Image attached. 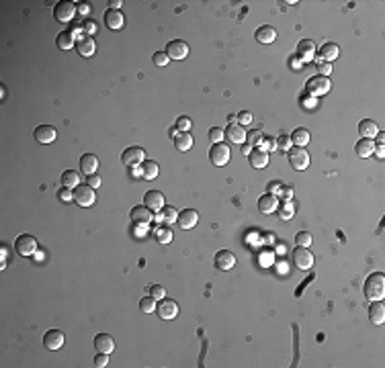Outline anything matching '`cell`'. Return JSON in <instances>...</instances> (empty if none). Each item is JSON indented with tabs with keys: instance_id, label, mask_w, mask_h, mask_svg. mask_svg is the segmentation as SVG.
<instances>
[{
	"instance_id": "cell-1",
	"label": "cell",
	"mask_w": 385,
	"mask_h": 368,
	"mask_svg": "<svg viewBox=\"0 0 385 368\" xmlns=\"http://www.w3.org/2000/svg\"><path fill=\"white\" fill-rule=\"evenodd\" d=\"M365 299L369 301H381L385 297V274L383 272H373L363 285Z\"/></svg>"
},
{
	"instance_id": "cell-2",
	"label": "cell",
	"mask_w": 385,
	"mask_h": 368,
	"mask_svg": "<svg viewBox=\"0 0 385 368\" xmlns=\"http://www.w3.org/2000/svg\"><path fill=\"white\" fill-rule=\"evenodd\" d=\"M74 192V203L80 205V207H92L96 203V194H94V188L88 186V184H78L76 188H72Z\"/></svg>"
},
{
	"instance_id": "cell-3",
	"label": "cell",
	"mask_w": 385,
	"mask_h": 368,
	"mask_svg": "<svg viewBox=\"0 0 385 368\" xmlns=\"http://www.w3.org/2000/svg\"><path fill=\"white\" fill-rule=\"evenodd\" d=\"M15 250H17L19 256L29 258V256H33L35 250H37V239H35L33 235H29V233H23V235H19V237L15 239Z\"/></svg>"
},
{
	"instance_id": "cell-4",
	"label": "cell",
	"mask_w": 385,
	"mask_h": 368,
	"mask_svg": "<svg viewBox=\"0 0 385 368\" xmlns=\"http://www.w3.org/2000/svg\"><path fill=\"white\" fill-rule=\"evenodd\" d=\"M74 15H76V3H72V0H62L54 9V19L58 23H70Z\"/></svg>"
},
{
	"instance_id": "cell-5",
	"label": "cell",
	"mask_w": 385,
	"mask_h": 368,
	"mask_svg": "<svg viewBox=\"0 0 385 368\" xmlns=\"http://www.w3.org/2000/svg\"><path fill=\"white\" fill-rule=\"evenodd\" d=\"M291 260L299 270H310L314 266V254L307 248H301V245H297L291 252Z\"/></svg>"
},
{
	"instance_id": "cell-6",
	"label": "cell",
	"mask_w": 385,
	"mask_h": 368,
	"mask_svg": "<svg viewBox=\"0 0 385 368\" xmlns=\"http://www.w3.org/2000/svg\"><path fill=\"white\" fill-rule=\"evenodd\" d=\"M289 152V164H291V168H295V170H305L307 166H310V154L303 150V148H289L287 150Z\"/></svg>"
},
{
	"instance_id": "cell-7",
	"label": "cell",
	"mask_w": 385,
	"mask_h": 368,
	"mask_svg": "<svg viewBox=\"0 0 385 368\" xmlns=\"http://www.w3.org/2000/svg\"><path fill=\"white\" fill-rule=\"evenodd\" d=\"M144 160H146L144 148L134 146V148H125V150L121 152V162H123L125 166H140Z\"/></svg>"
},
{
	"instance_id": "cell-8",
	"label": "cell",
	"mask_w": 385,
	"mask_h": 368,
	"mask_svg": "<svg viewBox=\"0 0 385 368\" xmlns=\"http://www.w3.org/2000/svg\"><path fill=\"white\" fill-rule=\"evenodd\" d=\"M209 160L215 166H225L229 162V148L221 141V144H213L209 150Z\"/></svg>"
},
{
	"instance_id": "cell-9",
	"label": "cell",
	"mask_w": 385,
	"mask_h": 368,
	"mask_svg": "<svg viewBox=\"0 0 385 368\" xmlns=\"http://www.w3.org/2000/svg\"><path fill=\"white\" fill-rule=\"evenodd\" d=\"M330 80L326 78V76H314V78H310L307 80V92L312 94V96H322V94H326L328 90H330Z\"/></svg>"
},
{
	"instance_id": "cell-10",
	"label": "cell",
	"mask_w": 385,
	"mask_h": 368,
	"mask_svg": "<svg viewBox=\"0 0 385 368\" xmlns=\"http://www.w3.org/2000/svg\"><path fill=\"white\" fill-rule=\"evenodd\" d=\"M156 313H158V317L160 319H174L176 315H178V305H176V301H172V299H160V303L156 305Z\"/></svg>"
},
{
	"instance_id": "cell-11",
	"label": "cell",
	"mask_w": 385,
	"mask_h": 368,
	"mask_svg": "<svg viewBox=\"0 0 385 368\" xmlns=\"http://www.w3.org/2000/svg\"><path fill=\"white\" fill-rule=\"evenodd\" d=\"M164 51H166V55L170 60H185L189 55V45L185 41H181V39H174V41H168Z\"/></svg>"
},
{
	"instance_id": "cell-12",
	"label": "cell",
	"mask_w": 385,
	"mask_h": 368,
	"mask_svg": "<svg viewBox=\"0 0 385 368\" xmlns=\"http://www.w3.org/2000/svg\"><path fill=\"white\" fill-rule=\"evenodd\" d=\"M248 162H250L252 168L263 170V168H267V164H269V152H265L263 148H252L250 154H248Z\"/></svg>"
},
{
	"instance_id": "cell-13",
	"label": "cell",
	"mask_w": 385,
	"mask_h": 368,
	"mask_svg": "<svg viewBox=\"0 0 385 368\" xmlns=\"http://www.w3.org/2000/svg\"><path fill=\"white\" fill-rule=\"evenodd\" d=\"M76 51L82 55V58H92L96 53V43L90 35H80L78 41H76Z\"/></svg>"
},
{
	"instance_id": "cell-14",
	"label": "cell",
	"mask_w": 385,
	"mask_h": 368,
	"mask_svg": "<svg viewBox=\"0 0 385 368\" xmlns=\"http://www.w3.org/2000/svg\"><path fill=\"white\" fill-rule=\"evenodd\" d=\"M213 264H215L217 270H232L236 266V256L227 250H219L213 258Z\"/></svg>"
},
{
	"instance_id": "cell-15",
	"label": "cell",
	"mask_w": 385,
	"mask_h": 368,
	"mask_svg": "<svg viewBox=\"0 0 385 368\" xmlns=\"http://www.w3.org/2000/svg\"><path fill=\"white\" fill-rule=\"evenodd\" d=\"M316 58V43L312 39H301L297 45V60L299 62H312Z\"/></svg>"
},
{
	"instance_id": "cell-16",
	"label": "cell",
	"mask_w": 385,
	"mask_h": 368,
	"mask_svg": "<svg viewBox=\"0 0 385 368\" xmlns=\"http://www.w3.org/2000/svg\"><path fill=\"white\" fill-rule=\"evenodd\" d=\"M152 219H154L152 209H148L146 205H138V207L132 209V221H134L136 225H144V227H146Z\"/></svg>"
},
{
	"instance_id": "cell-17",
	"label": "cell",
	"mask_w": 385,
	"mask_h": 368,
	"mask_svg": "<svg viewBox=\"0 0 385 368\" xmlns=\"http://www.w3.org/2000/svg\"><path fill=\"white\" fill-rule=\"evenodd\" d=\"M197 221H199V213H197L195 209H185V211H181L178 217H176V223H178V227H183V229H193V227L197 225Z\"/></svg>"
},
{
	"instance_id": "cell-18",
	"label": "cell",
	"mask_w": 385,
	"mask_h": 368,
	"mask_svg": "<svg viewBox=\"0 0 385 368\" xmlns=\"http://www.w3.org/2000/svg\"><path fill=\"white\" fill-rule=\"evenodd\" d=\"M43 346L47 350H60L64 346V333L60 329H49L43 335Z\"/></svg>"
},
{
	"instance_id": "cell-19",
	"label": "cell",
	"mask_w": 385,
	"mask_h": 368,
	"mask_svg": "<svg viewBox=\"0 0 385 368\" xmlns=\"http://www.w3.org/2000/svg\"><path fill=\"white\" fill-rule=\"evenodd\" d=\"M225 137L232 141V144H246V131L242 125H238V123H229V125L225 127Z\"/></svg>"
},
{
	"instance_id": "cell-20",
	"label": "cell",
	"mask_w": 385,
	"mask_h": 368,
	"mask_svg": "<svg viewBox=\"0 0 385 368\" xmlns=\"http://www.w3.org/2000/svg\"><path fill=\"white\" fill-rule=\"evenodd\" d=\"M33 135H35V139H37L39 144H54L56 137H58V131H56V127H52V125H39Z\"/></svg>"
},
{
	"instance_id": "cell-21",
	"label": "cell",
	"mask_w": 385,
	"mask_h": 368,
	"mask_svg": "<svg viewBox=\"0 0 385 368\" xmlns=\"http://www.w3.org/2000/svg\"><path fill=\"white\" fill-rule=\"evenodd\" d=\"M144 205L152 211H160L164 207V194L160 190H148L144 194Z\"/></svg>"
},
{
	"instance_id": "cell-22",
	"label": "cell",
	"mask_w": 385,
	"mask_h": 368,
	"mask_svg": "<svg viewBox=\"0 0 385 368\" xmlns=\"http://www.w3.org/2000/svg\"><path fill=\"white\" fill-rule=\"evenodd\" d=\"M279 209V199L275 196V194H265V196H261L259 199V211L261 213H265V215H271V213H275Z\"/></svg>"
},
{
	"instance_id": "cell-23",
	"label": "cell",
	"mask_w": 385,
	"mask_h": 368,
	"mask_svg": "<svg viewBox=\"0 0 385 368\" xmlns=\"http://www.w3.org/2000/svg\"><path fill=\"white\" fill-rule=\"evenodd\" d=\"M176 217H178L176 209H174V207H168V205H164V207H162L160 211H156V215H154V219H156L160 225L174 223V221H176Z\"/></svg>"
},
{
	"instance_id": "cell-24",
	"label": "cell",
	"mask_w": 385,
	"mask_h": 368,
	"mask_svg": "<svg viewBox=\"0 0 385 368\" xmlns=\"http://www.w3.org/2000/svg\"><path fill=\"white\" fill-rule=\"evenodd\" d=\"M369 319L373 325H381L385 321V307L381 301H371V307H369Z\"/></svg>"
},
{
	"instance_id": "cell-25",
	"label": "cell",
	"mask_w": 385,
	"mask_h": 368,
	"mask_svg": "<svg viewBox=\"0 0 385 368\" xmlns=\"http://www.w3.org/2000/svg\"><path fill=\"white\" fill-rule=\"evenodd\" d=\"M94 348L98 352H105V354H111L115 350V339L109 335V333H96L94 335Z\"/></svg>"
},
{
	"instance_id": "cell-26",
	"label": "cell",
	"mask_w": 385,
	"mask_h": 368,
	"mask_svg": "<svg viewBox=\"0 0 385 368\" xmlns=\"http://www.w3.org/2000/svg\"><path fill=\"white\" fill-rule=\"evenodd\" d=\"M254 37H256L259 43H273L277 39V31L271 25H263V27H259L254 31Z\"/></svg>"
},
{
	"instance_id": "cell-27",
	"label": "cell",
	"mask_w": 385,
	"mask_h": 368,
	"mask_svg": "<svg viewBox=\"0 0 385 368\" xmlns=\"http://www.w3.org/2000/svg\"><path fill=\"white\" fill-rule=\"evenodd\" d=\"M96 168H98V158H96L94 154H84V156L80 158V170H82L86 176L96 174Z\"/></svg>"
},
{
	"instance_id": "cell-28",
	"label": "cell",
	"mask_w": 385,
	"mask_h": 368,
	"mask_svg": "<svg viewBox=\"0 0 385 368\" xmlns=\"http://www.w3.org/2000/svg\"><path fill=\"white\" fill-rule=\"evenodd\" d=\"M123 23H125V19H123V13H121V11L109 9V11L105 13V25H107L109 29H121Z\"/></svg>"
},
{
	"instance_id": "cell-29",
	"label": "cell",
	"mask_w": 385,
	"mask_h": 368,
	"mask_svg": "<svg viewBox=\"0 0 385 368\" xmlns=\"http://www.w3.org/2000/svg\"><path fill=\"white\" fill-rule=\"evenodd\" d=\"M340 55V47L336 45V43H332V41H328V43H324L322 47H320V60L322 62H332V60H336Z\"/></svg>"
},
{
	"instance_id": "cell-30",
	"label": "cell",
	"mask_w": 385,
	"mask_h": 368,
	"mask_svg": "<svg viewBox=\"0 0 385 368\" xmlns=\"http://www.w3.org/2000/svg\"><path fill=\"white\" fill-rule=\"evenodd\" d=\"M358 133H361L363 137H367V139H373V137L379 133L377 123H375L373 119H363V121L358 123Z\"/></svg>"
},
{
	"instance_id": "cell-31",
	"label": "cell",
	"mask_w": 385,
	"mask_h": 368,
	"mask_svg": "<svg viewBox=\"0 0 385 368\" xmlns=\"http://www.w3.org/2000/svg\"><path fill=\"white\" fill-rule=\"evenodd\" d=\"M174 146L178 152H189L193 148V135L189 131H178L174 135Z\"/></svg>"
},
{
	"instance_id": "cell-32",
	"label": "cell",
	"mask_w": 385,
	"mask_h": 368,
	"mask_svg": "<svg viewBox=\"0 0 385 368\" xmlns=\"http://www.w3.org/2000/svg\"><path fill=\"white\" fill-rule=\"evenodd\" d=\"M354 150H356V156H358V158H371L373 152H375V144H373V139L363 137V139L356 141Z\"/></svg>"
},
{
	"instance_id": "cell-33",
	"label": "cell",
	"mask_w": 385,
	"mask_h": 368,
	"mask_svg": "<svg viewBox=\"0 0 385 368\" xmlns=\"http://www.w3.org/2000/svg\"><path fill=\"white\" fill-rule=\"evenodd\" d=\"M140 166H142L140 174H142V178H144V180H154V178L158 176V172H160L158 164H156V162H152V160H144Z\"/></svg>"
},
{
	"instance_id": "cell-34",
	"label": "cell",
	"mask_w": 385,
	"mask_h": 368,
	"mask_svg": "<svg viewBox=\"0 0 385 368\" xmlns=\"http://www.w3.org/2000/svg\"><path fill=\"white\" fill-rule=\"evenodd\" d=\"M154 239L158 241V243H162V245H166V243H170L172 241V231L166 227V225H158V227H154Z\"/></svg>"
},
{
	"instance_id": "cell-35",
	"label": "cell",
	"mask_w": 385,
	"mask_h": 368,
	"mask_svg": "<svg viewBox=\"0 0 385 368\" xmlns=\"http://www.w3.org/2000/svg\"><path fill=\"white\" fill-rule=\"evenodd\" d=\"M56 45H58L60 49H72V47H76L74 35H72L70 31H64V33H60V35L56 37Z\"/></svg>"
},
{
	"instance_id": "cell-36",
	"label": "cell",
	"mask_w": 385,
	"mask_h": 368,
	"mask_svg": "<svg viewBox=\"0 0 385 368\" xmlns=\"http://www.w3.org/2000/svg\"><path fill=\"white\" fill-rule=\"evenodd\" d=\"M291 141H293L297 148L307 146V144H310V131H307V129H303V127L295 129V131L291 133Z\"/></svg>"
},
{
	"instance_id": "cell-37",
	"label": "cell",
	"mask_w": 385,
	"mask_h": 368,
	"mask_svg": "<svg viewBox=\"0 0 385 368\" xmlns=\"http://www.w3.org/2000/svg\"><path fill=\"white\" fill-rule=\"evenodd\" d=\"M78 184H80V176H78L76 170H66V172L62 174V186H66V188H76Z\"/></svg>"
},
{
	"instance_id": "cell-38",
	"label": "cell",
	"mask_w": 385,
	"mask_h": 368,
	"mask_svg": "<svg viewBox=\"0 0 385 368\" xmlns=\"http://www.w3.org/2000/svg\"><path fill=\"white\" fill-rule=\"evenodd\" d=\"M263 139H265V135H263V131H259V129L246 133V144H248L250 148H261Z\"/></svg>"
},
{
	"instance_id": "cell-39",
	"label": "cell",
	"mask_w": 385,
	"mask_h": 368,
	"mask_svg": "<svg viewBox=\"0 0 385 368\" xmlns=\"http://www.w3.org/2000/svg\"><path fill=\"white\" fill-rule=\"evenodd\" d=\"M140 309H142L144 313H154V311H156V299H154V297H144V299L140 301Z\"/></svg>"
},
{
	"instance_id": "cell-40",
	"label": "cell",
	"mask_w": 385,
	"mask_h": 368,
	"mask_svg": "<svg viewBox=\"0 0 385 368\" xmlns=\"http://www.w3.org/2000/svg\"><path fill=\"white\" fill-rule=\"evenodd\" d=\"M295 241H297V245H301V248H310L312 245V235L307 231H299L295 235Z\"/></svg>"
},
{
	"instance_id": "cell-41",
	"label": "cell",
	"mask_w": 385,
	"mask_h": 368,
	"mask_svg": "<svg viewBox=\"0 0 385 368\" xmlns=\"http://www.w3.org/2000/svg\"><path fill=\"white\" fill-rule=\"evenodd\" d=\"M56 196H58V201H62V203H68V201H72V199H74V192H72V188H66V186H62V188H58Z\"/></svg>"
},
{
	"instance_id": "cell-42",
	"label": "cell",
	"mask_w": 385,
	"mask_h": 368,
	"mask_svg": "<svg viewBox=\"0 0 385 368\" xmlns=\"http://www.w3.org/2000/svg\"><path fill=\"white\" fill-rule=\"evenodd\" d=\"M152 62H154V66H166L168 62H170V58L166 55V51H156L154 55H152Z\"/></svg>"
},
{
	"instance_id": "cell-43",
	"label": "cell",
	"mask_w": 385,
	"mask_h": 368,
	"mask_svg": "<svg viewBox=\"0 0 385 368\" xmlns=\"http://www.w3.org/2000/svg\"><path fill=\"white\" fill-rule=\"evenodd\" d=\"M223 137H225V131H223V129H219V127L209 129V139H211L213 144H221V141H223Z\"/></svg>"
},
{
	"instance_id": "cell-44",
	"label": "cell",
	"mask_w": 385,
	"mask_h": 368,
	"mask_svg": "<svg viewBox=\"0 0 385 368\" xmlns=\"http://www.w3.org/2000/svg\"><path fill=\"white\" fill-rule=\"evenodd\" d=\"M236 119H238V125H242V127H244V125H250V123H252V112H250V110H240Z\"/></svg>"
},
{
	"instance_id": "cell-45",
	"label": "cell",
	"mask_w": 385,
	"mask_h": 368,
	"mask_svg": "<svg viewBox=\"0 0 385 368\" xmlns=\"http://www.w3.org/2000/svg\"><path fill=\"white\" fill-rule=\"evenodd\" d=\"M191 125H193L191 119H189V117H185V115L176 119V129H178V131H189V129H191Z\"/></svg>"
},
{
	"instance_id": "cell-46",
	"label": "cell",
	"mask_w": 385,
	"mask_h": 368,
	"mask_svg": "<svg viewBox=\"0 0 385 368\" xmlns=\"http://www.w3.org/2000/svg\"><path fill=\"white\" fill-rule=\"evenodd\" d=\"M150 297H154L156 301L164 299V297H166V291H164V287H160V285H152V287H150Z\"/></svg>"
},
{
	"instance_id": "cell-47",
	"label": "cell",
	"mask_w": 385,
	"mask_h": 368,
	"mask_svg": "<svg viewBox=\"0 0 385 368\" xmlns=\"http://www.w3.org/2000/svg\"><path fill=\"white\" fill-rule=\"evenodd\" d=\"M107 364H109V354L98 352V354L94 356V366H96V368H105Z\"/></svg>"
},
{
	"instance_id": "cell-48",
	"label": "cell",
	"mask_w": 385,
	"mask_h": 368,
	"mask_svg": "<svg viewBox=\"0 0 385 368\" xmlns=\"http://www.w3.org/2000/svg\"><path fill=\"white\" fill-rule=\"evenodd\" d=\"M318 72H320V76H330L332 74V66L328 64V62H322V60H318Z\"/></svg>"
},
{
	"instance_id": "cell-49",
	"label": "cell",
	"mask_w": 385,
	"mask_h": 368,
	"mask_svg": "<svg viewBox=\"0 0 385 368\" xmlns=\"http://www.w3.org/2000/svg\"><path fill=\"white\" fill-rule=\"evenodd\" d=\"M277 148H281V150H289L291 148V135H287V133H283L279 139H277Z\"/></svg>"
},
{
	"instance_id": "cell-50",
	"label": "cell",
	"mask_w": 385,
	"mask_h": 368,
	"mask_svg": "<svg viewBox=\"0 0 385 368\" xmlns=\"http://www.w3.org/2000/svg\"><path fill=\"white\" fill-rule=\"evenodd\" d=\"M281 217L283 219H291L293 217V207H291V203H283V209H281Z\"/></svg>"
},
{
	"instance_id": "cell-51",
	"label": "cell",
	"mask_w": 385,
	"mask_h": 368,
	"mask_svg": "<svg viewBox=\"0 0 385 368\" xmlns=\"http://www.w3.org/2000/svg\"><path fill=\"white\" fill-rule=\"evenodd\" d=\"M261 148H263L265 152H271V150H275V148H277V141H275V139H271V137H265V139H263V144H261Z\"/></svg>"
},
{
	"instance_id": "cell-52",
	"label": "cell",
	"mask_w": 385,
	"mask_h": 368,
	"mask_svg": "<svg viewBox=\"0 0 385 368\" xmlns=\"http://www.w3.org/2000/svg\"><path fill=\"white\" fill-rule=\"evenodd\" d=\"M86 184L92 186V188H98V186H100V176H98V174H90L88 180H86Z\"/></svg>"
},
{
	"instance_id": "cell-53",
	"label": "cell",
	"mask_w": 385,
	"mask_h": 368,
	"mask_svg": "<svg viewBox=\"0 0 385 368\" xmlns=\"http://www.w3.org/2000/svg\"><path fill=\"white\" fill-rule=\"evenodd\" d=\"M82 29L86 31V35H92V33H96V25H94V23H90V21H84Z\"/></svg>"
},
{
	"instance_id": "cell-54",
	"label": "cell",
	"mask_w": 385,
	"mask_h": 368,
	"mask_svg": "<svg viewBox=\"0 0 385 368\" xmlns=\"http://www.w3.org/2000/svg\"><path fill=\"white\" fill-rule=\"evenodd\" d=\"M281 186H283L281 182H275V180H273V182L269 184V194H275V196H277V192H281Z\"/></svg>"
},
{
	"instance_id": "cell-55",
	"label": "cell",
	"mask_w": 385,
	"mask_h": 368,
	"mask_svg": "<svg viewBox=\"0 0 385 368\" xmlns=\"http://www.w3.org/2000/svg\"><path fill=\"white\" fill-rule=\"evenodd\" d=\"M283 196H293V186H281Z\"/></svg>"
},
{
	"instance_id": "cell-56",
	"label": "cell",
	"mask_w": 385,
	"mask_h": 368,
	"mask_svg": "<svg viewBox=\"0 0 385 368\" xmlns=\"http://www.w3.org/2000/svg\"><path fill=\"white\" fill-rule=\"evenodd\" d=\"M109 5H111V9H113V11H119V7H121L123 3H121V0H111Z\"/></svg>"
},
{
	"instance_id": "cell-57",
	"label": "cell",
	"mask_w": 385,
	"mask_h": 368,
	"mask_svg": "<svg viewBox=\"0 0 385 368\" xmlns=\"http://www.w3.org/2000/svg\"><path fill=\"white\" fill-rule=\"evenodd\" d=\"M250 150H252V148H250L248 144H242V154H250Z\"/></svg>"
},
{
	"instance_id": "cell-58",
	"label": "cell",
	"mask_w": 385,
	"mask_h": 368,
	"mask_svg": "<svg viewBox=\"0 0 385 368\" xmlns=\"http://www.w3.org/2000/svg\"><path fill=\"white\" fill-rule=\"evenodd\" d=\"M375 154H377L379 158H383V154H385V150H383V146H381V148H375Z\"/></svg>"
}]
</instances>
